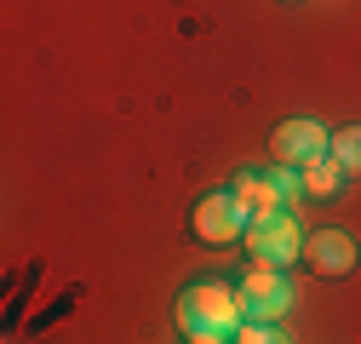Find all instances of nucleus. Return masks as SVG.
Instances as JSON below:
<instances>
[{
    "mask_svg": "<svg viewBox=\"0 0 361 344\" xmlns=\"http://www.w3.org/2000/svg\"><path fill=\"white\" fill-rule=\"evenodd\" d=\"M190 344H230V333H195Z\"/></svg>",
    "mask_w": 361,
    "mask_h": 344,
    "instance_id": "nucleus-11",
    "label": "nucleus"
},
{
    "mask_svg": "<svg viewBox=\"0 0 361 344\" xmlns=\"http://www.w3.org/2000/svg\"><path fill=\"white\" fill-rule=\"evenodd\" d=\"M230 190H235V201L247 207V219H269V212H287L281 190L269 184V172H241V178H235Z\"/></svg>",
    "mask_w": 361,
    "mask_h": 344,
    "instance_id": "nucleus-7",
    "label": "nucleus"
},
{
    "mask_svg": "<svg viewBox=\"0 0 361 344\" xmlns=\"http://www.w3.org/2000/svg\"><path fill=\"white\" fill-rule=\"evenodd\" d=\"M344 172H350V178H355V172H361V126H338V133H333V149H327Z\"/></svg>",
    "mask_w": 361,
    "mask_h": 344,
    "instance_id": "nucleus-9",
    "label": "nucleus"
},
{
    "mask_svg": "<svg viewBox=\"0 0 361 344\" xmlns=\"http://www.w3.org/2000/svg\"><path fill=\"white\" fill-rule=\"evenodd\" d=\"M247 224H252V219H247V207L235 201V190H212V195H201L195 212H190V230H195V241H207V247L241 241Z\"/></svg>",
    "mask_w": 361,
    "mask_h": 344,
    "instance_id": "nucleus-3",
    "label": "nucleus"
},
{
    "mask_svg": "<svg viewBox=\"0 0 361 344\" xmlns=\"http://www.w3.org/2000/svg\"><path fill=\"white\" fill-rule=\"evenodd\" d=\"M304 258H310L315 276H350V270L361 264V247H355V235H344V230H310V235H304Z\"/></svg>",
    "mask_w": 361,
    "mask_h": 344,
    "instance_id": "nucleus-6",
    "label": "nucleus"
},
{
    "mask_svg": "<svg viewBox=\"0 0 361 344\" xmlns=\"http://www.w3.org/2000/svg\"><path fill=\"white\" fill-rule=\"evenodd\" d=\"M235 293H241L247 321H281V316L293 310V281H287V270H264V264H252L247 281H241Z\"/></svg>",
    "mask_w": 361,
    "mask_h": 344,
    "instance_id": "nucleus-4",
    "label": "nucleus"
},
{
    "mask_svg": "<svg viewBox=\"0 0 361 344\" xmlns=\"http://www.w3.org/2000/svg\"><path fill=\"white\" fill-rule=\"evenodd\" d=\"M327 149H333V133H327L322 121H304V115H298V121H281L276 138H269V155H276L281 166H298V172H304L310 161H322Z\"/></svg>",
    "mask_w": 361,
    "mask_h": 344,
    "instance_id": "nucleus-5",
    "label": "nucleus"
},
{
    "mask_svg": "<svg viewBox=\"0 0 361 344\" xmlns=\"http://www.w3.org/2000/svg\"><path fill=\"white\" fill-rule=\"evenodd\" d=\"M172 316H178V327H184V338H195V333H235V327L247 321L241 293L224 287V281H195V287H184Z\"/></svg>",
    "mask_w": 361,
    "mask_h": 344,
    "instance_id": "nucleus-1",
    "label": "nucleus"
},
{
    "mask_svg": "<svg viewBox=\"0 0 361 344\" xmlns=\"http://www.w3.org/2000/svg\"><path fill=\"white\" fill-rule=\"evenodd\" d=\"M344 184H350V172H344L333 155H322V161H310V166H304V195H315V201H333Z\"/></svg>",
    "mask_w": 361,
    "mask_h": 344,
    "instance_id": "nucleus-8",
    "label": "nucleus"
},
{
    "mask_svg": "<svg viewBox=\"0 0 361 344\" xmlns=\"http://www.w3.org/2000/svg\"><path fill=\"white\" fill-rule=\"evenodd\" d=\"M241 241H247V252H252V264H264V270H287V264H298V258H304V230H298L293 212L252 219Z\"/></svg>",
    "mask_w": 361,
    "mask_h": 344,
    "instance_id": "nucleus-2",
    "label": "nucleus"
},
{
    "mask_svg": "<svg viewBox=\"0 0 361 344\" xmlns=\"http://www.w3.org/2000/svg\"><path fill=\"white\" fill-rule=\"evenodd\" d=\"M230 344H293V338L281 333V321H241L230 333Z\"/></svg>",
    "mask_w": 361,
    "mask_h": 344,
    "instance_id": "nucleus-10",
    "label": "nucleus"
}]
</instances>
